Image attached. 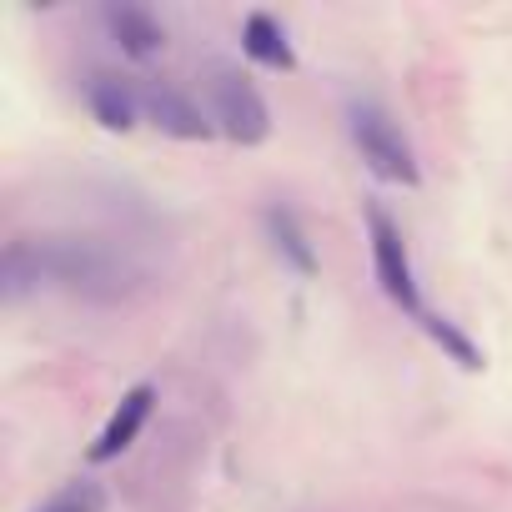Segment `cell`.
<instances>
[{
  "label": "cell",
  "instance_id": "13",
  "mask_svg": "<svg viewBox=\"0 0 512 512\" xmlns=\"http://www.w3.org/2000/svg\"><path fill=\"white\" fill-rule=\"evenodd\" d=\"M36 512H106V492H101V482H71V487H61L56 497H46Z\"/></svg>",
  "mask_w": 512,
  "mask_h": 512
},
{
  "label": "cell",
  "instance_id": "10",
  "mask_svg": "<svg viewBox=\"0 0 512 512\" xmlns=\"http://www.w3.org/2000/svg\"><path fill=\"white\" fill-rule=\"evenodd\" d=\"M241 51H246L256 66H267V71H292V66H297L287 31H282L267 11H251V16L241 21Z\"/></svg>",
  "mask_w": 512,
  "mask_h": 512
},
{
  "label": "cell",
  "instance_id": "12",
  "mask_svg": "<svg viewBox=\"0 0 512 512\" xmlns=\"http://www.w3.org/2000/svg\"><path fill=\"white\" fill-rule=\"evenodd\" d=\"M422 327H427V337L457 362V367H467V372H477L482 367V352L467 342V332H457V322H447V317H437V312H427L422 317Z\"/></svg>",
  "mask_w": 512,
  "mask_h": 512
},
{
  "label": "cell",
  "instance_id": "4",
  "mask_svg": "<svg viewBox=\"0 0 512 512\" xmlns=\"http://www.w3.org/2000/svg\"><path fill=\"white\" fill-rule=\"evenodd\" d=\"M367 241H372V267H377V282L382 292L407 312V317H427L422 307V287H417V272H412V251L402 241V226L382 211V206H367Z\"/></svg>",
  "mask_w": 512,
  "mask_h": 512
},
{
  "label": "cell",
  "instance_id": "6",
  "mask_svg": "<svg viewBox=\"0 0 512 512\" xmlns=\"http://www.w3.org/2000/svg\"><path fill=\"white\" fill-rule=\"evenodd\" d=\"M151 407H156V387H151V382L131 387V392L121 397V407H116V412L106 417L101 437L91 442V462H111V457H121V452H126L131 442H136V432L146 427Z\"/></svg>",
  "mask_w": 512,
  "mask_h": 512
},
{
  "label": "cell",
  "instance_id": "2",
  "mask_svg": "<svg viewBox=\"0 0 512 512\" xmlns=\"http://www.w3.org/2000/svg\"><path fill=\"white\" fill-rule=\"evenodd\" d=\"M347 131L362 151V161L372 166V176L392 181V186H417L422 171H417V156L402 136V126L377 106V101H352L347 106Z\"/></svg>",
  "mask_w": 512,
  "mask_h": 512
},
{
  "label": "cell",
  "instance_id": "8",
  "mask_svg": "<svg viewBox=\"0 0 512 512\" xmlns=\"http://www.w3.org/2000/svg\"><path fill=\"white\" fill-rule=\"evenodd\" d=\"M86 106H91V116H96L106 131H131L136 116H146V111H141V91H136L131 81L111 76V71H96V76L86 81Z\"/></svg>",
  "mask_w": 512,
  "mask_h": 512
},
{
  "label": "cell",
  "instance_id": "1",
  "mask_svg": "<svg viewBox=\"0 0 512 512\" xmlns=\"http://www.w3.org/2000/svg\"><path fill=\"white\" fill-rule=\"evenodd\" d=\"M41 251V272L46 282H61L81 297H96V302H116L136 287V272L126 267V256H116L106 241H91V236H51V241H36Z\"/></svg>",
  "mask_w": 512,
  "mask_h": 512
},
{
  "label": "cell",
  "instance_id": "7",
  "mask_svg": "<svg viewBox=\"0 0 512 512\" xmlns=\"http://www.w3.org/2000/svg\"><path fill=\"white\" fill-rule=\"evenodd\" d=\"M106 31L131 61H151L166 51V26L146 6H106Z\"/></svg>",
  "mask_w": 512,
  "mask_h": 512
},
{
  "label": "cell",
  "instance_id": "11",
  "mask_svg": "<svg viewBox=\"0 0 512 512\" xmlns=\"http://www.w3.org/2000/svg\"><path fill=\"white\" fill-rule=\"evenodd\" d=\"M41 282H46V272H41L36 241H11L6 256H0V297H6V302H21V297L36 292Z\"/></svg>",
  "mask_w": 512,
  "mask_h": 512
},
{
  "label": "cell",
  "instance_id": "3",
  "mask_svg": "<svg viewBox=\"0 0 512 512\" xmlns=\"http://www.w3.org/2000/svg\"><path fill=\"white\" fill-rule=\"evenodd\" d=\"M206 91H211V121L221 136H231L236 146H262L272 136V111L236 66H211L206 71Z\"/></svg>",
  "mask_w": 512,
  "mask_h": 512
},
{
  "label": "cell",
  "instance_id": "5",
  "mask_svg": "<svg viewBox=\"0 0 512 512\" xmlns=\"http://www.w3.org/2000/svg\"><path fill=\"white\" fill-rule=\"evenodd\" d=\"M141 111H146V121L156 126V131H166V136H176V141H206L216 126L206 121V111L186 96V91H176V86H146L141 91Z\"/></svg>",
  "mask_w": 512,
  "mask_h": 512
},
{
  "label": "cell",
  "instance_id": "9",
  "mask_svg": "<svg viewBox=\"0 0 512 512\" xmlns=\"http://www.w3.org/2000/svg\"><path fill=\"white\" fill-rule=\"evenodd\" d=\"M262 226H267V236H272V251L282 256V267H292L297 277H312V272H317V251H312V241H307V231H302V221H297L292 206L272 201V206L262 211Z\"/></svg>",
  "mask_w": 512,
  "mask_h": 512
}]
</instances>
